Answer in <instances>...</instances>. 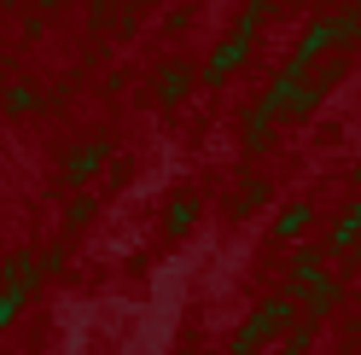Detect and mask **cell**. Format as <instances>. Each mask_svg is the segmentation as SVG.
Here are the masks:
<instances>
[{"label": "cell", "instance_id": "obj_6", "mask_svg": "<svg viewBox=\"0 0 361 355\" xmlns=\"http://www.w3.org/2000/svg\"><path fill=\"white\" fill-rule=\"evenodd\" d=\"M303 221H309V204L286 210V216H280V239H298V233H303Z\"/></svg>", "mask_w": 361, "mask_h": 355}, {"label": "cell", "instance_id": "obj_3", "mask_svg": "<svg viewBox=\"0 0 361 355\" xmlns=\"http://www.w3.org/2000/svg\"><path fill=\"white\" fill-rule=\"evenodd\" d=\"M99 163H105V146L94 140V146H82L76 158H71V169H64V175H71V181H87V175H94Z\"/></svg>", "mask_w": 361, "mask_h": 355}, {"label": "cell", "instance_id": "obj_8", "mask_svg": "<svg viewBox=\"0 0 361 355\" xmlns=\"http://www.w3.org/2000/svg\"><path fill=\"white\" fill-rule=\"evenodd\" d=\"M6 111H35V94H30V87H12V94H6Z\"/></svg>", "mask_w": 361, "mask_h": 355}, {"label": "cell", "instance_id": "obj_4", "mask_svg": "<svg viewBox=\"0 0 361 355\" xmlns=\"http://www.w3.org/2000/svg\"><path fill=\"white\" fill-rule=\"evenodd\" d=\"M355 233H361V204H350V210H344V221L332 228V251H344V245H350Z\"/></svg>", "mask_w": 361, "mask_h": 355}, {"label": "cell", "instance_id": "obj_1", "mask_svg": "<svg viewBox=\"0 0 361 355\" xmlns=\"http://www.w3.org/2000/svg\"><path fill=\"white\" fill-rule=\"evenodd\" d=\"M286 315H291V297H274L262 315H251V320H245V332H239V344H233V355H251L262 338H274V326H280Z\"/></svg>", "mask_w": 361, "mask_h": 355}, {"label": "cell", "instance_id": "obj_2", "mask_svg": "<svg viewBox=\"0 0 361 355\" xmlns=\"http://www.w3.org/2000/svg\"><path fill=\"white\" fill-rule=\"evenodd\" d=\"M251 24H257V12L251 18H245V24L233 30V41H228V47H221L210 64H204V82H221V76H233V64L245 58V53H251Z\"/></svg>", "mask_w": 361, "mask_h": 355}, {"label": "cell", "instance_id": "obj_9", "mask_svg": "<svg viewBox=\"0 0 361 355\" xmlns=\"http://www.w3.org/2000/svg\"><path fill=\"white\" fill-rule=\"evenodd\" d=\"M18 297H24V292H18V285H6V292H0V326L12 320V309H18Z\"/></svg>", "mask_w": 361, "mask_h": 355}, {"label": "cell", "instance_id": "obj_5", "mask_svg": "<svg viewBox=\"0 0 361 355\" xmlns=\"http://www.w3.org/2000/svg\"><path fill=\"white\" fill-rule=\"evenodd\" d=\"M187 82H192L187 70H169L164 82H157V99H180V94H187Z\"/></svg>", "mask_w": 361, "mask_h": 355}, {"label": "cell", "instance_id": "obj_7", "mask_svg": "<svg viewBox=\"0 0 361 355\" xmlns=\"http://www.w3.org/2000/svg\"><path fill=\"white\" fill-rule=\"evenodd\" d=\"M192 221V198H175V216H169V233H180Z\"/></svg>", "mask_w": 361, "mask_h": 355}]
</instances>
